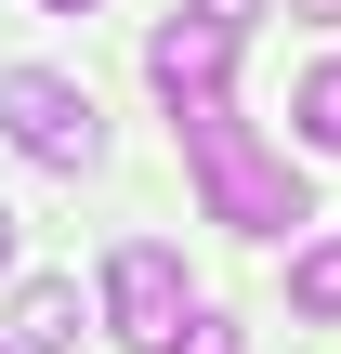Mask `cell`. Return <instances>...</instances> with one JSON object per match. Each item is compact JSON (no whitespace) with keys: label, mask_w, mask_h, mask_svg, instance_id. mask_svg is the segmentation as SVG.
Segmentation results:
<instances>
[{"label":"cell","mask_w":341,"mask_h":354,"mask_svg":"<svg viewBox=\"0 0 341 354\" xmlns=\"http://www.w3.org/2000/svg\"><path fill=\"white\" fill-rule=\"evenodd\" d=\"M184 158H197L210 223H237V236H289V223H315V210H302V171H289L237 105H184Z\"/></svg>","instance_id":"obj_1"},{"label":"cell","mask_w":341,"mask_h":354,"mask_svg":"<svg viewBox=\"0 0 341 354\" xmlns=\"http://www.w3.org/2000/svg\"><path fill=\"white\" fill-rule=\"evenodd\" d=\"M0 131H13L39 171H92V158H105L92 92H79V79H53V66H0Z\"/></svg>","instance_id":"obj_2"},{"label":"cell","mask_w":341,"mask_h":354,"mask_svg":"<svg viewBox=\"0 0 341 354\" xmlns=\"http://www.w3.org/2000/svg\"><path fill=\"white\" fill-rule=\"evenodd\" d=\"M184 315H197V302H184V263H171L158 236H118V250H105V328L131 354H171Z\"/></svg>","instance_id":"obj_3"},{"label":"cell","mask_w":341,"mask_h":354,"mask_svg":"<svg viewBox=\"0 0 341 354\" xmlns=\"http://www.w3.org/2000/svg\"><path fill=\"white\" fill-rule=\"evenodd\" d=\"M223 66H237V39L197 26V13H171V26L145 39V79L171 92V118H184V105H223Z\"/></svg>","instance_id":"obj_4"},{"label":"cell","mask_w":341,"mask_h":354,"mask_svg":"<svg viewBox=\"0 0 341 354\" xmlns=\"http://www.w3.org/2000/svg\"><path fill=\"white\" fill-rule=\"evenodd\" d=\"M79 328H92L79 315V276H26L13 289V354H79Z\"/></svg>","instance_id":"obj_5"},{"label":"cell","mask_w":341,"mask_h":354,"mask_svg":"<svg viewBox=\"0 0 341 354\" xmlns=\"http://www.w3.org/2000/svg\"><path fill=\"white\" fill-rule=\"evenodd\" d=\"M289 315H315V328H341V236H315V250L289 263Z\"/></svg>","instance_id":"obj_6"},{"label":"cell","mask_w":341,"mask_h":354,"mask_svg":"<svg viewBox=\"0 0 341 354\" xmlns=\"http://www.w3.org/2000/svg\"><path fill=\"white\" fill-rule=\"evenodd\" d=\"M289 118H302V145H315V158H341V66L302 79V105H289Z\"/></svg>","instance_id":"obj_7"},{"label":"cell","mask_w":341,"mask_h":354,"mask_svg":"<svg viewBox=\"0 0 341 354\" xmlns=\"http://www.w3.org/2000/svg\"><path fill=\"white\" fill-rule=\"evenodd\" d=\"M171 354H237V328H223V315H184V328H171Z\"/></svg>","instance_id":"obj_8"},{"label":"cell","mask_w":341,"mask_h":354,"mask_svg":"<svg viewBox=\"0 0 341 354\" xmlns=\"http://www.w3.org/2000/svg\"><path fill=\"white\" fill-rule=\"evenodd\" d=\"M250 13H263V0H197V26H223V39H237Z\"/></svg>","instance_id":"obj_9"},{"label":"cell","mask_w":341,"mask_h":354,"mask_svg":"<svg viewBox=\"0 0 341 354\" xmlns=\"http://www.w3.org/2000/svg\"><path fill=\"white\" fill-rule=\"evenodd\" d=\"M289 13H302V26H329V13H341V0H289Z\"/></svg>","instance_id":"obj_10"},{"label":"cell","mask_w":341,"mask_h":354,"mask_svg":"<svg viewBox=\"0 0 341 354\" xmlns=\"http://www.w3.org/2000/svg\"><path fill=\"white\" fill-rule=\"evenodd\" d=\"M0 276H13V210H0Z\"/></svg>","instance_id":"obj_11"},{"label":"cell","mask_w":341,"mask_h":354,"mask_svg":"<svg viewBox=\"0 0 341 354\" xmlns=\"http://www.w3.org/2000/svg\"><path fill=\"white\" fill-rule=\"evenodd\" d=\"M53 13H79V0H53Z\"/></svg>","instance_id":"obj_12"}]
</instances>
